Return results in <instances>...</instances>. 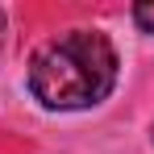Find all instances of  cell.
<instances>
[{"label":"cell","mask_w":154,"mask_h":154,"mask_svg":"<svg viewBox=\"0 0 154 154\" xmlns=\"http://www.w3.org/2000/svg\"><path fill=\"white\" fill-rule=\"evenodd\" d=\"M117 83V50L100 29H71L29 58V92L46 108L100 104Z\"/></svg>","instance_id":"1"},{"label":"cell","mask_w":154,"mask_h":154,"mask_svg":"<svg viewBox=\"0 0 154 154\" xmlns=\"http://www.w3.org/2000/svg\"><path fill=\"white\" fill-rule=\"evenodd\" d=\"M133 21L146 29V33H154V4H137L133 8Z\"/></svg>","instance_id":"2"},{"label":"cell","mask_w":154,"mask_h":154,"mask_svg":"<svg viewBox=\"0 0 154 154\" xmlns=\"http://www.w3.org/2000/svg\"><path fill=\"white\" fill-rule=\"evenodd\" d=\"M0 54H4V8H0Z\"/></svg>","instance_id":"3"}]
</instances>
